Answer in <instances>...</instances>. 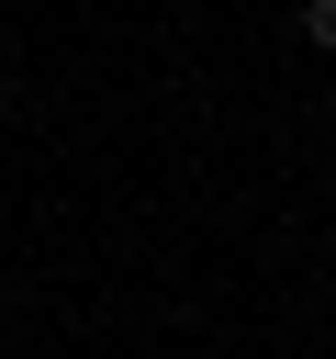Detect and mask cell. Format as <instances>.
<instances>
[{"label": "cell", "instance_id": "6da1fadb", "mask_svg": "<svg viewBox=\"0 0 336 359\" xmlns=\"http://www.w3.org/2000/svg\"><path fill=\"white\" fill-rule=\"evenodd\" d=\"M302 34H314V45L336 56V0H302Z\"/></svg>", "mask_w": 336, "mask_h": 359}]
</instances>
